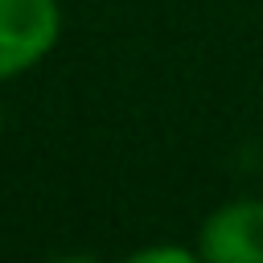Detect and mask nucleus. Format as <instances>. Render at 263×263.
Here are the masks:
<instances>
[{
    "instance_id": "nucleus-4",
    "label": "nucleus",
    "mask_w": 263,
    "mask_h": 263,
    "mask_svg": "<svg viewBox=\"0 0 263 263\" xmlns=\"http://www.w3.org/2000/svg\"><path fill=\"white\" fill-rule=\"evenodd\" d=\"M0 123H4V115H0Z\"/></svg>"
},
{
    "instance_id": "nucleus-2",
    "label": "nucleus",
    "mask_w": 263,
    "mask_h": 263,
    "mask_svg": "<svg viewBox=\"0 0 263 263\" xmlns=\"http://www.w3.org/2000/svg\"><path fill=\"white\" fill-rule=\"evenodd\" d=\"M201 255L210 263H263V201L218 205L201 226Z\"/></svg>"
},
{
    "instance_id": "nucleus-1",
    "label": "nucleus",
    "mask_w": 263,
    "mask_h": 263,
    "mask_svg": "<svg viewBox=\"0 0 263 263\" xmlns=\"http://www.w3.org/2000/svg\"><path fill=\"white\" fill-rule=\"evenodd\" d=\"M62 33L58 0H0V82L33 70Z\"/></svg>"
},
{
    "instance_id": "nucleus-3",
    "label": "nucleus",
    "mask_w": 263,
    "mask_h": 263,
    "mask_svg": "<svg viewBox=\"0 0 263 263\" xmlns=\"http://www.w3.org/2000/svg\"><path fill=\"white\" fill-rule=\"evenodd\" d=\"M132 259L136 263H189L193 251H185V247H148V251H136Z\"/></svg>"
}]
</instances>
